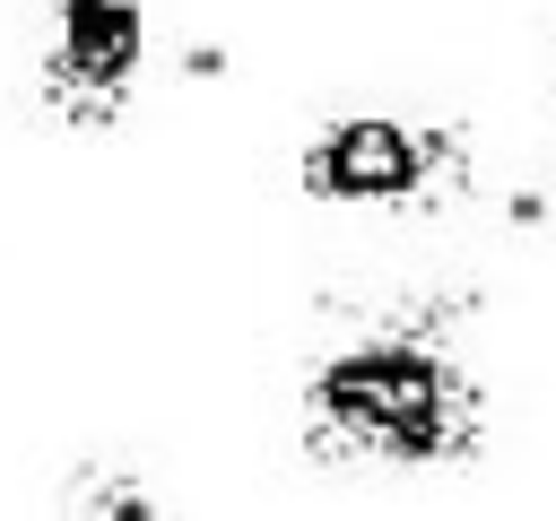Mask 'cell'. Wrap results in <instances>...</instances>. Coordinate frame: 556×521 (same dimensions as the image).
I'll return each instance as SVG.
<instances>
[{"mask_svg":"<svg viewBox=\"0 0 556 521\" xmlns=\"http://www.w3.org/2000/svg\"><path fill=\"white\" fill-rule=\"evenodd\" d=\"M182 69H191V78H226V52H217V43H191Z\"/></svg>","mask_w":556,"mask_h":521,"instance_id":"5b68a950","label":"cell"},{"mask_svg":"<svg viewBox=\"0 0 556 521\" xmlns=\"http://www.w3.org/2000/svg\"><path fill=\"white\" fill-rule=\"evenodd\" d=\"M547 200H556V191H547Z\"/></svg>","mask_w":556,"mask_h":521,"instance_id":"8992f818","label":"cell"},{"mask_svg":"<svg viewBox=\"0 0 556 521\" xmlns=\"http://www.w3.org/2000/svg\"><path fill=\"white\" fill-rule=\"evenodd\" d=\"M295 182L330 208H460L478 191V148L460 122L426 113H330L295 148Z\"/></svg>","mask_w":556,"mask_h":521,"instance_id":"7a4b0ae2","label":"cell"},{"mask_svg":"<svg viewBox=\"0 0 556 521\" xmlns=\"http://www.w3.org/2000/svg\"><path fill=\"white\" fill-rule=\"evenodd\" d=\"M52 504L87 512V521H156V512H174V495L148 486V469H130V460H70Z\"/></svg>","mask_w":556,"mask_h":521,"instance_id":"277c9868","label":"cell"},{"mask_svg":"<svg viewBox=\"0 0 556 521\" xmlns=\"http://www.w3.org/2000/svg\"><path fill=\"white\" fill-rule=\"evenodd\" d=\"M148 78V0H35V96L61 130H122Z\"/></svg>","mask_w":556,"mask_h":521,"instance_id":"3957f363","label":"cell"},{"mask_svg":"<svg viewBox=\"0 0 556 521\" xmlns=\"http://www.w3.org/2000/svg\"><path fill=\"white\" fill-rule=\"evenodd\" d=\"M460 295L348 304L295 373V434L330 469H469L486 443V382L469 365Z\"/></svg>","mask_w":556,"mask_h":521,"instance_id":"6da1fadb","label":"cell"}]
</instances>
